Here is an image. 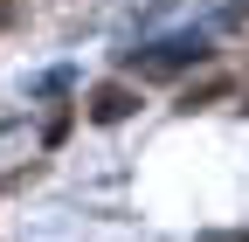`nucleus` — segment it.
<instances>
[{"instance_id":"2","label":"nucleus","mask_w":249,"mask_h":242,"mask_svg":"<svg viewBox=\"0 0 249 242\" xmlns=\"http://www.w3.org/2000/svg\"><path fill=\"white\" fill-rule=\"evenodd\" d=\"M201 242H249V228H208Z\"/></svg>"},{"instance_id":"1","label":"nucleus","mask_w":249,"mask_h":242,"mask_svg":"<svg viewBox=\"0 0 249 242\" xmlns=\"http://www.w3.org/2000/svg\"><path fill=\"white\" fill-rule=\"evenodd\" d=\"M132 111H139L132 83H97L90 90V118H97V125H118V118H132Z\"/></svg>"},{"instance_id":"3","label":"nucleus","mask_w":249,"mask_h":242,"mask_svg":"<svg viewBox=\"0 0 249 242\" xmlns=\"http://www.w3.org/2000/svg\"><path fill=\"white\" fill-rule=\"evenodd\" d=\"M0 28H14V0H0Z\"/></svg>"}]
</instances>
